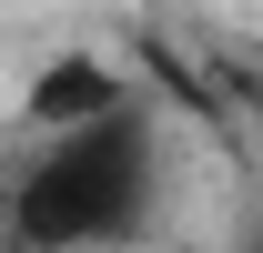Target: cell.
<instances>
[{"instance_id": "cell-3", "label": "cell", "mask_w": 263, "mask_h": 253, "mask_svg": "<svg viewBox=\"0 0 263 253\" xmlns=\"http://www.w3.org/2000/svg\"><path fill=\"white\" fill-rule=\"evenodd\" d=\"M213 92H223L233 122H253V132H263V61H223V81H213Z\"/></svg>"}, {"instance_id": "cell-1", "label": "cell", "mask_w": 263, "mask_h": 253, "mask_svg": "<svg viewBox=\"0 0 263 253\" xmlns=\"http://www.w3.org/2000/svg\"><path fill=\"white\" fill-rule=\"evenodd\" d=\"M152 213H162V122L152 112L31 142L0 192V233L21 253H111V243H142Z\"/></svg>"}, {"instance_id": "cell-2", "label": "cell", "mask_w": 263, "mask_h": 253, "mask_svg": "<svg viewBox=\"0 0 263 253\" xmlns=\"http://www.w3.org/2000/svg\"><path fill=\"white\" fill-rule=\"evenodd\" d=\"M122 112H142V81H132L111 51H51V61H31V81H21V132H31V142L101 132V122H122Z\"/></svg>"}]
</instances>
